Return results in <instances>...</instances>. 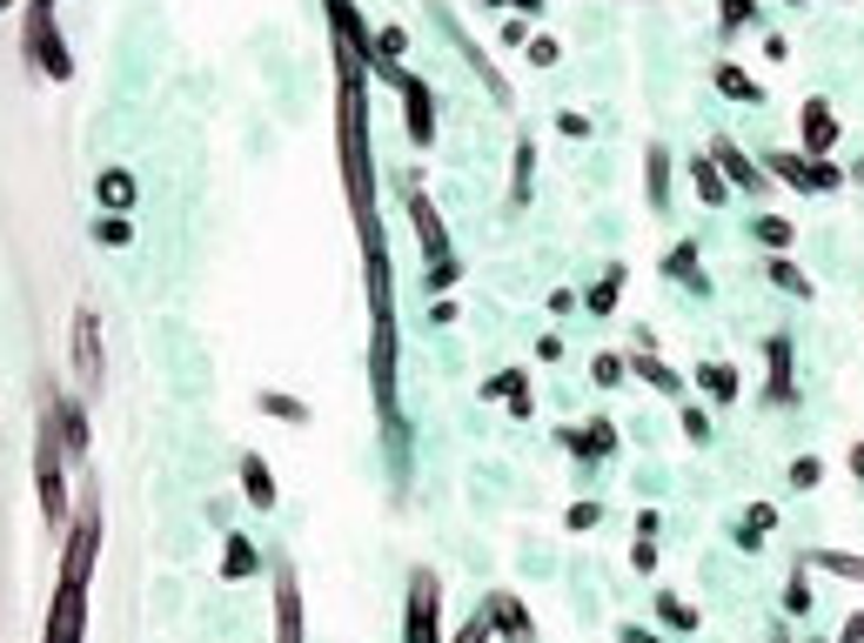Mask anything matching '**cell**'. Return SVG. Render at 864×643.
Returning a JSON list of instances; mask_svg holds the SVG:
<instances>
[{"label": "cell", "mask_w": 864, "mask_h": 643, "mask_svg": "<svg viewBox=\"0 0 864 643\" xmlns=\"http://www.w3.org/2000/svg\"><path fill=\"white\" fill-rule=\"evenodd\" d=\"M363 54L335 47V141H342V188H349V215L363 235V255L382 249L376 228V154H369V80H363Z\"/></svg>", "instance_id": "obj_1"}, {"label": "cell", "mask_w": 864, "mask_h": 643, "mask_svg": "<svg viewBox=\"0 0 864 643\" xmlns=\"http://www.w3.org/2000/svg\"><path fill=\"white\" fill-rule=\"evenodd\" d=\"M369 262V382H376V410L396 436V282H389V249L363 255Z\"/></svg>", "instance_id": "obj_2"}, {"label": "cell", "mask_w": 864, "mask_h": 643, "mask_svg": "<svg viewBox=\"0 0 864 643\" xmlns=\"http://www.w3.org/2000/svg\"><path fill=\"white\" fill-rule=\"evenodd\" d=\"M67 436H61V410H54V389L41 395V449H34V490H41V516L61 536L67 530Z\"/></svg>", "instance_id": "obj_3"}, {"label": "cell", "mask_w": 864, "mask_h": 643, "mask_svg": "<svg viewBox=\"0 0 864 643\" xmlns=\"http://www.w3.org/2000/svg\"><path fill=\"white\" fill-rule=\"evenodd\" d=\"M409 221H415V241H422V282H429V302L450 295L463 282V262L450 255V228L436 215V201L422 195V182H409Z\"/></svg>", "instance_id": "obj_4"}, {"label": "cell", "mask_w": 864, "mask_h": 643, "mask_svg": "<svg viewBox=\"0 0 864 643\" xmlns=\"http://www.w3.org/2000/svg\"><path fill=\"white\" fill-rule=\"evenodd\" d=\"M402 643H443V584L429 563L409 570V610H402Z\"/></svg>", "instance_id": "obj_5"}, {"label": "cell", "mask_w": 864, "mask_h": 643, "mask_svg": "<svg viewBox=\"0 0 864 643\" xmlns=\"http://www.w3.org/2000/svg\"><path fill=\"white\" fill-rule=\"evenodd\" d=\"M28 61H34V74L41 80H67L74 74V61H67V41H61V28H54V0H28Z\"/></svg>", "instance_id": "obj_6"}, {"label": "cell", "mask_w": 864, "mask_h": 643, "mask_svg": "<svg viewBox=\"0 0 864 643\" xmlns=\"http://www.w3.org/2000/svg\"><path fill=\"white\" fill-rule=\"evenodd\" d=\"M389 88L402 95V121H409V148H436V88L409 67H376Z\"/></svg>", "instance_id": "obj_7"}, {"label": "cell", "mask_w": 864, "mask_h": 643, "mask_svg": "<svg viewBox=\"0 0 864 643\" xmlns=\"http://www.w3.org/2000/svg\"><path fill=\"white\" fill-rule=\"evenodd\" d=\"M80 630H88V584L61 577V590H54V603H47L41 643H80Z\"/></svg>", "instance_id": "obj_8"}, {"label": "cell", "mask_w": 864, "mask_h": 643, "mask_svg": "<svg viewBox=\"0 0 864 643\" xmlns=\"http://www.w3.org/2000/svg\"><path fill=\"white\" fill-rule=\"evenodd\" d=\"M74 375H80V389H101V382H108V362H101V315H95V308L74 315Z\"/></svg>", "instance_id": "obj_9"}, {"label": "cell", "mask_w": 864, "mask_h": 643, "mask_svg": "<svg viewBox=\"0 0 864 643\" xmlns=\"http://www.w3.org/2000/svg\"><path fill=\"white\" fill-rule=\"evenodd\" d=\"M483 610H489V630H503V643H537V623H530V610L516 603L509 590H489V597H483Z\"/></svg>", "instance_id": "obj_10"}, {"label": "cell", "mask_w": 864, "mask_h": 643, "mask_svg": "<svg viewBox=\"0 0 864 643\" xmlns=\"http://www.w3.org/2000/svg\"><path fill=\"white\" fill-rule=\"evenodd\" d=\"M276 643H302V590H295V570H276Z\"/></svg>", "instance_id": "obj_11"}, {"label": "cell", "mask_w": 864, "mask_h": 643, "mask_svg": "<svg viewBox=\"0 0 864 643\" xmlns=\"http://www.w3.org/2000/svg\"><path fill=\"white\" fill-rule=\"evenodd\" d=\"M557 443L570 449V456H583V462H603L617 449V423H583V429H557Z\"/></svg>", "instance_id": "obj_12"}, {"label": "cell", "mask_w": 864, "mask_h": 643, "mask_svg": "<svg viewBox=\"0 0 864 643\" xmlns=\"http://www.w3.org/2000/svg\"><path fill=\"white\" fill-rule=\"evenodd\" d=\"M764 362H770V375H764L770 402H798V375H791V336H770V342H764Z\"/></svg>", "instance_id": "obj_13"}, {"label": "cell", "mask_w": 864, "mask_h": 643, "mask_svg": "<svg viewBox=\"0 0 864 643\" xmlns=\"http://www.w3.org/2000/svg\"><path fill=\"white\" fill-rule=\"evenodd\" d=\"M798 134H804V154H831V148H838V115H831V101H804Z\"/></svg>", "instance_id": "obj_14"}, {"label": "cell", "mask_w": 864, "mask_h": 643, "mask_svg": "<svg viewBox=\"0 0 864 643\" xmlns=\"http://www.w3.org/2000/svg\"><path fill=\"white\" fill-rule=\"evenodd\" d=\"M483 395L503 402L509 416H530V375H523V369H496V375L483 382Z\"/></svg>", "instance_id": "obj_15"}, {"label": "cell", "mask_w": 864, "mask_h": 643, "mask_svg": "<svg viewBox=\"0 0 864 643\" xmlns=\"http://www.w3.org/2000/svg\"><path fill=\"white\" fill-rule=\"evenodd\" d=\"M711 154H717V168H724V182H731V188H764V182H770V175L757 168V161H744V148H737V141H711Z\"/></svg>", "instance_id": "obj_16"}, {"label": "cell", "mask_w": 864, "mask_h": 643, "mask_svg": "<svg viewBox=\"0 0 864 643\" xmlns=\"http://www.w3.org/2000/svg\"><path fill=\"white\" fill-rule=\"evenodd\" d=\"M690 188H698V195H704V201H711V208H724V201H731V195H737V188H731V182H724V168H717V154H711V148H704V154H698V161H690Z\"/></svg>", "instance_id": "obj_17"}, {"label": "cell", "mask_w": 864, "mask_h": 643, "mask_svg": "<svg viewBox=\"0 0 864 643\" xmlns=\"http://www.w3.org/2000/svg\"><path fill=\"white\" fill-rule=\"evenodd\" d=\"M770 168L764 175H777L785 188H798V195H818V175H811V154H764Z\"/></svg>", "instance_id": "obj_18"}, {"label": "cell", "mask_w": 864, "mask_h": 643, "mask_svg": "<svg viewBox=\"0 0 864 643\" xmlns=\"http://www.w3.org/2000/svg\"><path fill=\"white\" fill-rule=\"evenodd\" d=\"M241 490H248V503H255V510H276V476H269V462L255 456V449L241 456Z\"/></svg>", "instance_id": "obj_19"}, {"label": "cell", "mask_w": 864, "mask_h": 643, "mask_svg": "<svg viewBox=\"0 0 864 643\" xmlns=\"http://www.w3.org/2000/svg\"><path fill=\"white\" fill-rule=\"evenodd\" d=\"M711 80H717V95H731V101H744V108H764V95H757V80H750L744 67H731V61H717V67H711Z\"/></svg>", "instance_id": "obj_20"}, {"label": "cell", "mask_w": 864, "mask_h": 643, "mask_svg": "<svg viewBox=\"0 0 864 643\" xmlns=\"http://www.w3.org/2000/svg\"><path fill=\"white\" fill-rule=\"evenodd\" d=\"M95 195H101V208H108V215H128V208H134V175H128V168H101Z\"/></svg>", "instance_id": "obj_21"}, {"label": "cell", "mask_w": 864, "mask_h": 643, "mask_svg": "<svg viewBox=\"0 0 864 643\" xmlns=\"http://www.w3.org/2000/svg\"><path fill=\"white\" fill-rule=\"evenodd\" d=\"M630 375H644V382H650L657 395H677V389H683V375H670L657 349H637V356H630Z\"/></svg>", "instance_id": "obj_22"}, {"label": "cell", "mask_w": 864, "mask_h": 643, "mask_svg": "<svg viewBox=\"0 0 864 643\" xmlns=\"http://www.w3.org/2000/svg\"><path fill=\"white\" fill-rule=\"evenodd\" d=\"M804 570H831L844 584H864V556H844V549H811L804 556Z\"/></svg>", "instance_id": "obj_23"}, {"label": "cell", "mask_w": 864, "mask_h": 643, "mask_svg": "<svg viewBox=\"0 0 864 643\" xmlns=\"http://www.w3.org/2000/svg\"><path fill=\"white\" fill-rule=\"evenodd\" d=\"M255 570H262L255 543H248V536H228V549H222V577H228V584H241V577H255Z\"/></svg>", "instance_id": "obj_24"}, {"label": "cell", "mask_w": 864, "mask_h": 643, "mask_svg": "<svg viewBox=\"0 0 864 643\" xmlns=\"http://www.w3.org/2000/svg\"><path fill=\"white\" fill-rule=\"evenodd\" d=\"M770 530H777V510H770V503H750V510L737 516V549H757Z\"/></svg>", "instance_id": "obj_25"}, {"label": "cell", "mask_w": 864, "mask_h": 643, "mask_svg": "<svg viewBox=\"0 0 864 643\" xmlns=\"http://www.w3.org/2000/svg\"><path fill=\"white\" fill-rule=\"evenodd\" d=\"M698 255H704L698 241H677V249L663 255V275H670V282H683V288H704V282H698Z\"/></svg>", "instance_id": "obj_26"}, {"label": "cell", "mask_w": 864, "mask_h": 643, "mask_svg": "<svg viewBox=\"0 0 864 643\" xmlns=\"http://www.w3.org/2000/svg\"><path fill=\"white\" fill-rule=\"evenodd\" d=\"M644 188H650V208L663 215L670 208V154L663 148H650V161H644Z\"/></svg>", "instance_id": "obj_27"}, {"label": "cell", "mask_w": 864, "mask_h": 643, "mask_svg": "<svg viewBox=\"0 0 864 643\" xmlns=\"http://www.w3.org/2000/svg\"><path fill=\"white\" fill-rule=\"evenodd\" d=\"M530 175H537V141H516V175H509V208L530 201Z\"/></svg>", "instance_id": "obj_28"}, {"label": "cell", "mask_w": 864, "mask_h": 643, "mask_svg": "<svg viewBox=\"0 0 864 643\" xmlns=\"http://www.w3.org/2000/svg\"><path fill=\"white\" fill-rule=\"evenodd\" d=\"M698 382H704V395H711V402H737V389H744L731 362H704V369H698Z\"/></svg>", "instance_id": "obj_29"}, {"label": "cell", "mask_w": 864, "mask_h": 643, "mask_svg": "<svg viewBox=\"0 0 864 643\" xmlns=\"http://www.w3.org/2000/svg\"><path fill=\"white\" fill-rule=\"evenodd\" d=\"M764 275H770L777 288H785V295L811 302V275H798V262H791V255H770V262H764Z\"/></svg>", "instance_id": "obj_30"}, {"label": "cell", "mask_w": 864, "mask_h": 643, "mask_svg": "<svg viewBox=\"0 0 864 643\" xmlns=\"http://www.w3.org/2000/svg\"><path fill=\"white\" fill-rule=\"evenodd\" d=\"M617 295H624V269H603V282H596V288L583 295V308H590V315L603 322V315H611V308H617Z\"/></svg>", "instance_id": "obj_31"}, {"label": "cell", "mask_w": 864, "mask_h": 643, "mask_svg": "<svg viewBox=\"0 0 864 643\" xmlns=\"http://www.w3.org/2000/svg\"><path fill=\"white\" fill-rule=\"evenodd\" d=\"M717 28H724V41H737L744 28H757V0H717Z\"/></svg>", "instance_id": "obj_32"}, {"label": "cell", "mask_w": 864, "mask_h": 643, "mask_svg": "<svg viewBox=\"0 0 864 643\" xmlns=\"http://www.w3.org/2000/svg\"><path fill=\"white\" fill-rule=\"evenodd\" d=\"M255 402H262V410H269V416H282V423H295V429L309 423V402H302V395H282V389H262V395H255Z\"/></svg>", "instance_id": "obj_33"}, {"label": "cell", "mask_w": 864, "mask_h": 643, "mask_svg": "<svg viewBox=\"0 0 864 643\" xmlns=\"http://www.w3.org/2000/svg\"><path fill=\"white\" fill-rule=\"evenodd\" d=\"M657 617H663L677 636H690V630H698V610H690L683 597H670V590H657Z\"/></svg>", "instance_id": "obj_34"}, {"label": "cell", "mask_w": 864, "mask_h": 643, "mask_svg": "<svg viewBox=\"0 0 864 643\" xmlns=\"http://www.w3.org/2000/svg\"><path fill=\"white\" fill-rule=\"evenodd\" d=\"M757 241H764L770 255H785V249H791V221H785V215H757Z\"/></svg>", "instance_id": "obj_35"}, {"label": "cell", "mask_w": 864, "mask_h": 643, "mask_svg": "<svg viewBox=\"0 0 864 643\" xmlns=\"http://www.w3.org/2000/svg\"><path fill=\"white\" fill-rule=\"evenodd\" d=\"M95 241H101V249H128L134 221H128V215H101V221H95Z\"/></svg>", "instance_id": "obj_36"}, {"label": "cell", "mask_w": 864, "mask_h": 643, "mask_svg": "<svg viewBox=\"0 0 864 643\" xmlns=\"http://www.w3.org/2000/svg\"><path fill=\"white\" fill-rule=\"evenodd\" d=\"M818 482H824V462H818V456H798V462H791V490H818Z\"/></svg>", "instance_id": "obj_37"}, {"label": "cell", "mask_w": 864, "mask_h": 643, "mask_svg": "<svg viewBox=\"0 0 864 643\" xmlns=\"http://www.w3.org/2000/svg\"><path fill=\"white\" fill-rule=\"evenodd\" d=\"M785 610H791V617H804V610H811V584H804V563H798V577L785 584Z\"/></svg>", "instance_id": "obj_38"}, {"label": "cell", "mask_w": 864, "mask_h": 643, "mask_svg": "<svg viewBox=\"0 0 864 643\" xmlns=\"http://www.w3.org/2000/svg\"><path fill=\"white\" fill-rule=\"evenodd\" d=\"M630 563H637L644 577L657 570V536H650V530H637V543H630Z\"/></svg>", "instance_id": "obj_39"}, {"label": "cell", "mask_w": 864, "mask_h": 643, "mask_svg": "<svg viewBox=\"0 0 864 643\" xmlns=\"http://www.w3.org/2000/svg\"><path fill=\"white\" fill-rule=\"evenodd\" d=\"M683 436L690 443H711V416L698 410V402H683Z\"/></svg>", "instance_id": "obj_40"}, {"label": "cell", "mask_w": 864, "mask_h": 643, "mask_svg": "<svg viewBox=\"0 0 864 643\" xmlns=\"http://www.w3.org/2000/svg\"><path fill=\"white\" fill-rule=\"evenodd\" d=\"M563 523L583 536V530H596V523H603V503H570V516H563Z\"/></svg>", "instance_id": "obj_41"}, {"label": "cell", "mask_w": 864, "mask_h": 643, "mask_svg": "<svg viewBox=\"0 0 864 643\" xmlns=\"http://www.w3.org/2000/svg\"><path fill=\"white\" fill-rule=\"evenodd\" d=\"M624 369H630L624 356H596V362H590V375H596L603 389H611V382H624Z\"/></svg>", "instance_id": "obj_42"}, {"label": "cell", "mask_w": 864, "mask_h": 643, "mask_svg": "<svg viewBox=\"0 0 864 643\" xmlns=\"http://www.w3.org/2000/svg\"><path fill=\"white\" fill-rule=\"evenodd\" d=\"M530 61H537V67H557V61H563V47H557L550 34H530Z\"/></svg>", "instance_id": "obj_43"}, {"label": "cell", "mask_w": 864, "mask_h": 643, "mask_svg": "<svg viewBox=\"0 0 864 643\" xmlns=\"http://www.w3.org/2000/svg\"><path fill=\"white\" fill-rule=\"evenodd\" d=\"M456 643H489V610H476V617L463 623V636H456Z\"/></svg>", "instance_id": "obj_44"}, {"label": "cell", "mask_w": 864, "mask_h": 643, "mask_svg": "<svg viewBox=\"0 0 864 643\" xmlns=\"http://www.w3.org/2000/svg\"><path fill=\"white\" fill-rule=\"evenodd\" d=\"M557 128H563L570 141H583V134H590V115H557Z\"/></svg>", "instance_id": "obj_45"}, {"label": "cell", "mask_w": 864, "mask_h": 643, "mask_svg": "<svg viewBox=\"0 0 864 643\" xmlns=\"http://www.w3.org/2000/svg\"><path fill=\"white\" fill-rule=\"evenodd\" d=\"M617 636H624V643H663V636H657V630H644V623H624Z\"/></svg>", "instance_id": "obj_46"}, {"label": "cell", "mask_w": 864, "mask_h": 643, "mask_svg": "<svg viewBox=\"0 0 864 643\" xmlns=\"http://www.w3.org/2000/svg\"><path fill=\"white\" fill-rule=\"evenodd\" d=\"M838 643H864V610H857V617L844 623V636H838Z\"/></svg>", "instance_id": "obj_47"}, {"label": "cell", "mask_w": 864, "mask_h": 643, "mask_svg": "<svg viewBox=\"0 0 864 643\" xmlns=\"http://www.w3.org/2000/svg\"><path fill=\"white\" fill-rule=\"evenodd\" d=\"M851 476L864 482V443H851Z\"/></svg>", "instance_id": "obj_48"}, {"label": "cell", "mask_w": 864, "mask_h": 643, "mask_svg": "<svg viewBox=\"0 0 864 643\" xmlns=\"http://www.w3.org/2000/svg\"><path fill=\"white\" fill-rule=\"evenodd\" d=\"M503 8H523V14H537V8H543V0H503Z\"/></svg>", "instance_id": "obj_49"}, {"label": "cell", "mask_w": 864, "mask_h": 643, "mask_svg": "<svg viewBox=\"0 0 864 643\" xmlns=\"http://www.w3.org/2000/svg\"><path fill=\"white\" fill-rule=\"evenodd\" d=\"M8 8H21V0H0V14H8Z\"/></svg>", "instance_id": "obj_50"}, {"label": "cell", "mask_w": 864, "mask_h": 643, "mask_svg": "<svg viewBox=\"0 0 864 643\" xmlns=\"http://www.w3.org/2000/svg\"><path fill=\"white\" fill-rule=\"evenodd\" d=\"M851 175H864V161H857V168H851Z\"/></svg>", "instance_id": "obj_51"}]
</instances>
